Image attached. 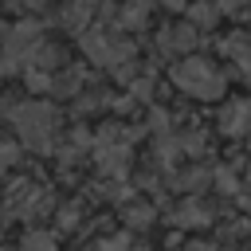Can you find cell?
Returning <instances> with one entry per match:
<instances>
[{
	"label": "cell",
	"mask_w": 251,
	"mask_h": 251,
	"mask_svg": "<svg viewBox=\"0 0 251 251\" xmlns=\"http://www.w3.org/2000/svg\"><path fill=\"white\" fill-rule=\"evenodd\" d=\"M192 251H212V247H192Z\"/></svg>",
	"instance_id": "7c38bea8"
},
{
	"label": "cell",
	"mask_w": 251,
	"mask_h": 251,
	"mask_svg": "<svg viewBox=\"0 0 251 251\" xmlns=\"http://www.w3.org/2000/svg\"><path fill=\"white\" fill-rule=\"evenodd\" d=\"M12 118H16V126H20V133H24V141L47 145L51 126H55V110H47L43 102H27V106H20Z\"/></svg>",
	"instance_id": "7a4b0ae2"
},
{
	"label": "cell",
	"mask_w": 251,
	"mask_h": 251,
	"mask_svg": "<svg viewBox=\"0 0 251 251\" xmlns=\"http://www.w3.org/2000/svg\"><path fill=\"white\" fill-rule=\"evenodd\" d=\"M12 157H16V149H12V145H4V149H0V169H4V165H12Z\"/></svg>",
	"instance_id": "30bf717a"
},
{
	"label": "cell",
	"mask_w": 251,
	"mask_h": 251,
	"mask_svg": "<svg viewBox=\"0 0 251 251\" xmlns=\"http://www.w3.org/2000/svg\"><path fill=\"white\" fill-rule=\"evenodd\" d=\"M82 47H86V51H90V55H94L98 63H106V67H110V63H122V59L129 55V43H114V39H94V35H86V43H82Z\"/></svg>",
	"instance_id": "3957f363"
},
{
	"label": "cell",
	"mask_w": 251,
	"mask_h": 251,
	"mask_svg": "<svg viewBox=\"0 0 251 251\" xmlns=\"http://www.w3.org/2000/svg\"><path fill=\"white\" fill-rule=\"evenodd\" d=\"M149 216H153V208H145V204H141V208H129V224H133V227H145Z\"/></svg>",
	"instance_id": "52a82bcc"
},
{
	"label": "cell",
	"mask_w": 251,
	"mask_h": 251,
	"mask_svg": "<svg viewBox=\"0 0 251 251\" xmlns=\"http://www.w3.org/2000/svg\"><path fill=\"white\" fill-rule=\"evenodd\" d=\"M173 82H176L184 94H192V98H216V94L224 90V78H220L208 63H200V59L180 63V67L173 71Z\"/></svg>",
	"instance_id": "6da1fadb"
},
{
	"label": "cell",
	"mask_w": 251,
	"mask_h": 251,
	"mask_svg": "<svg viewBox=\"0 0 251 251\" xmlns=\"http://www.w3.org/2000/svg\"><path fill=\"white\" fill-rule=\"evenodd\" d=\"M90 8H94V0H71V8H67V16H63V20H67L71 27H82V24H86V16H90Z\"/></svg>",
	"instance_id": "5b68a950"
},
{
	"label": "cell",
	"mask_w": 251,
	"mask_h": 251,
	"mask_svg": "<svg viewBox=\"0 0 251 251\" xmlns=\"http://www.w3.org/2000/svg\"><path fill=\"white\" fill-rule=\"evenodd\" d=\"M102 251H133V243H129V239H114V243H110V239H106Z\"/></svg>",
	"instance_id": "9c48e42d"
},
{
	"label": "cell",
	"mask_w": 251,
	"mask_h": 251,
	"mask_svg": "<svg viewBox=\"0 0 251 251\" xmlns=\"http://www.w3.org/2000/svg\"><path fill=\"white\" fill-rule=\"evenodd\" d=\"M224 129H227V133H247V129H251V98L224 110Z\"/></svg>",
	"instance_id": "277c9868"
},
{
	"label": "cell",
	"mask_w": 251,
	"mask_h": 251,
	"mask_svg": "<svg viewBox=\"0 0 251 251\" xmlns=\"http://www.w3.org/2000/svg\"><path fill=\"white\" fill-rule=\"evenodd\" d=\"M24 251H55V243L47 235H27L24 239Z\"/></svg>",
	"instance_id": "8992f818"
},
{
	"label": "cell",
	"mask_w": 251,
	"mask_h": 251,
	"mask_svg": "<svg viewBox=\"0 0 251 251\" xmlns=\"http://www.w3.org/2000/svg\"><path fill=\"white\" fill-rule=\"evenodd\" d=\"M176 224H204V212H200V208L192 204V208H184V212L176 216Z\"/></svg>",
	"instance_id": "ba28073f"
},
{
	"label": "cell",
	"mask_w": 251,
	"mask_h": 251,
	"mask_svg": "<svg viewBox=\"0 0 251 251\" xmlns=\"http://www.w3.org/2000/svg\"><path fill=\"white\" fill-rule=\"evenodd\" d=\"M24 4H43V0H24Z\"/></svg>",
	"instance_id": "4fadbf2b"
},
{
	"label": "cell",
	"mask_w": 251,
	"mask_h": 251,
	"mask_svg": "<svg viewBox=\"0 0 251 251\" xmlns=\"http://www.w3.org/2000/svg\"><path fill=\"white\" fill-rule=\"evenodd\" d=\"M165 4H173V8H176V4H184V0H165Z\"/></svg>",
	"instance_id": "8fae6325"
}]
</instances>
